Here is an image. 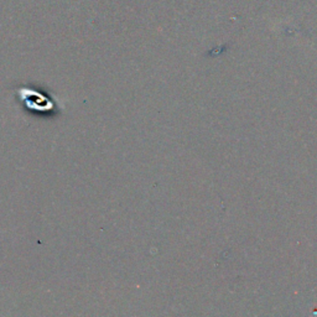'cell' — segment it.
I'll return each mask as SVG.
<instances>
[{
    "label": "cell",
    "mask_w": 317,
    "mask_h": 317,
    "mask_svg": "<svg viewBox=\"0 0 317 317\" xmlns=\"http://www.w3.org/2000/svg\"><path fill=\"white\" fill-rule=\"evenodd\" d=\"M23 91L25 92L27 95L34 98V100H24V102L27 103V105L32 107V108L37 109V111H48V109H51L54 107L52 103H51L45 95L37 94V93H31V94H29V92H27L26 89H23Z\"/></svg>",
    "instance_id": "1"
}]
</instances>
